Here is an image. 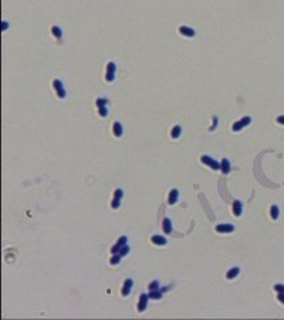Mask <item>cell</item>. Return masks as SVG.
Returning <instances> with one entry per match:
<instances>
[{
  "instance_id": "1",
  "label": "cell",
  "mask_w": 284,
  "mask_h": 320,
  "mask_svg": "<svg viewBox=\"0 0 284 320\" xmlns=\"http://www.w3.org/2000/svg\"><path fill=\"white\" fill-rule=\"evenodd\" d=\"M200 160H201V163L209 165L212 169H220V163H217L216 160H214L211 156H207V155H204V156H201Z\"/></svg>"
},
{
  "instance_id": "2",
  "label": "cell",
  "mask_w": 284,
  "mask_h": 320,
  "mask_svg": "<svg viewBox=\"0 0 284 320\" xmlns=\"http://www.w3.org/2000/svg\"><path fill=\"white\" fill-rule=\"evenodd\" d=\"M249 123H251V117H249V116H246V117H243L241 120L236 121L235 124L232 125V129L235 131V132H238V131H240L241 128H244L246 125H248Z\"/></svg>"
},
{
  "instance_id": "3",
  "label": "cell",
  "mask_w": 284,
  "mask_h": 320,
  "mask_svg": "<svg viewBox=\"0 0 284 320\" xmlns=\"http://www.w3.org/2000/svg\"><path fill=\"white\" fill-rule=\"evenodd\" d=\"M215 229H216V232H220V233H230L235 229V227L232 224H217Z\"/></svg>"
},
{
  "instance_id": "4",
  "label": "cell",
  "mask_w": 284,
  "mask_h": 320,
  "mask_svg": "<svg viewBox=\"0 0 284 320\" xmlns=\"http://www.w3.org/2000/svg\"><path fill=\"white\" fill-rule=\"evenodd\" d=\"M148 299H150V296H148L147 293H142V296H140V299H139V305H137V309H139L140 312H143L145 309Z\"/></svg>"
},
{
  "instance_id": "5",
  "label": "cell",
  "mask_w": 284,
  "mask_h": 320,
  "mask_svg": "<svg viewBox=\"0 0 284 320\" xmlns=\"http://www.w3.org/2000/svg\"><path fill=\"white\" fill-rule=\"evenodd\" d=\"M54 87L57 89V95H59L60 99L65 97V91H64V88H63V83L60 81V80H55V81H54Z\"/></svg>"
},
{
  "instance_id": "6",
  "label": "cell",
  "mask_w": 284,
  "mask_h": 320,
  "mask_svg": "<svg viewBox=\"0 0 284 320\" xmlns=\"http://www.w3.org/2000/svg\"><path fill=\"white\" fill-rule=\"evenodd\" d=\"M132 284H134V281H132L131 279H127L126 281H124L123 289H121V295H123V296H128V295H129V292H131Z\"/></svg>"
},
{
  "instance_id": "7",
  "label": "cell",
  "mask_w": 284,
  "mask_h": 320,
  "mask_svg": "<svg viewBox=\"0 0 284 320\" xmlns=\"http://www.w3.org/2000/svg\"><path fill=\"white\" fill-rule=\"evenodd\" d=\"M232 211L235 213V216H240L241 215V211H243V205H241V201L240 200H235L232 204Z\"/></svg>"
},
{
  "instance_id": "8",
  "label": "cell",
  "mask_w": 284,
  "mask_h": 320,
  "mask_svg": "<svg viewBox=\"0 0 284 320\" xmlns=\"http://www.w3.org/2000/svg\"><path fill=\"white\" fill-rule=\"evenodd\" d=\"M179 32L182 35H184V36H188V37L195 36V31H193L192 28H190V27H180Z\"/></svg>"
},
{
  "instance_id": "9",
  "label": "cell",
  "mask_w": 284,
  "mask_h": 320,
  "mask_svg": "<svg viewBox=\"0 0 284 320\" xmlns=\"http://www.w3.org/2000/svg\"><path fill=\"white\" fill-rule=\"evenodd\" d=\"M152 243L156 245H166L167 239L164 236H160V235H155V236H152Z\"/></svg>"
},
{
  "instance_id": "10",
  "label": "cell",
  "mask_w": 284,
  "mask_h": 320,
  "mask_svg": "<svg viewBox=\"0 0 284 320\" xmlns=\"http://www.w3.org/2000/svg\"><path fill=\"white\" fill-rule=\"evenodd\" d=\"M177 197H179V191H177L176 188H175V189H172V191L169 192V196H168V203H169V204H175V203L177 201Z\"/></svg>"
},
{
  "instance_id": "11",
  "label": "cell",
  "mask_w": 284,
  "mask_h": 320,
  "mask_svg": "<svg viewBox=\"0 0 284 320\" xmlns=\"http://www.w3.org/2000/svg\"><path fill=\"white\" fill-rule=\"evenodd\" d=\"M239 272H240V269L238 268V267H233V268H231L230 271L227 272V275H225V277H227L228 280H232V279H235L236 276L239 275Z\"/></svg>"
},
{
  "instance_id": "12",
  "label": "cell",
  "mask_w": 284,
  "mask_h": 320,
  "mask_svg": "<svg viewBox=\"0 0 284 320\" xmlns=\"http://www.w3.org/2000/svg\"><path fill=\"white\" fill-rule=\"evenodd\" d=\"M163 231L166 232V233H171L172 232V223L168 217H166L163 220Z\"/></svg>"
},
{
  "instance_id": "13",
  "label": "cell",
  "mask_w": 284,
  "mask_h": 320,
  "mask_svg": "<svg viewBox=\"0 0 284 320\" xmlns=\"http://www.w3.org/2000/svg\"><path fill=\"white\" fill-rule=\"evenodd\" d=\"M220 169L223 171V173H228L231 171V164L227 159H223L222 163H220Z\"/></svg>"
},
{
  "instance_id": "14",
  "label": "cell",
  "mask_w": 284,
  "mask_h": 320,
  "mask_svg": "<svg viewBox=\"0 0 284 320\" xmlns=\"http://www.w3.org/2000/svg\"><path fill=\"white\" fill-rule=\"evenodd\" d=\"M113 133H115V136H118V137H120V136L123 135V127H121V124L119 121L113 123Z\"/></svg>"
},
{
  "instance_id": "15",
  "label": "cell",
  "mask_w": 284,
  "mask_h": 320,
  "mask_svg": "<svg viewBox=\"0 0 284 320\" xmlns=\"http://www.w3.org/2000/svg\"><path fill=\"white\" fill-rule=\"evenodd\" d=\"M148 296H150V299H153V300H159V299H161V292H160V291H158V289L151 291V292L148 293Z\"/></svg>"
},
{
  "instance_id": "16",
  "label": "cell",
  "mask_w": 284,
  "mask_h": 320,
  "mask_svg": "<svg viewBox=\"0 0 284 320\" xmlns=\"http://www.w3.org/2000/svg\"><path fill=\"white\" fill-rule=\"evenodd\" d=\"M180 133H182V127H180V125H175L174 127V129H172V137L174 139H177L180 136Z\"/></svg>"
},
{
  "instance_id": "17",
  "label": "cell",
  "mask_w": 284,
  "mask_h": 320,
  "mask_svg": "<svg viewBox=\"0 0 284 320\" xmlns=\"http://www.w3.org/2000/svg\"><path fill=\"white\" fill-rule=\"evenodd\" d=\"M271 216H272V219L279 217V207L277 205H272V207H271Z\"/></svg>"
},
{
  "instance_id": "18",
  "label": "cell",
  "mask_w": 284,
  "mask_h": 320,
  "mask_svg": "<svg viewBox=\"0 0 284 320\" xmlns=\"http://www.w3.org/2000/svg\"><path fill=\"white\" fill-rule=\"evenodd\" d=\"M128 252H129V245L128 244H124V245H121V247H120V249H119L118 253H120L121 256H126Z\"/></svg>"
},
{
  "instance_id": "19",
  "label": "cell",
  "mask_w": 284,
  "mask_h": 320,
  "mask_svg": "<svg viewBox=\"0 0 284 320\" xmlns=\"http://www.w3.org/2000/svg\"><path fill=\"white\" fill-rule=\"evenodd\" d=\"M120 259H121V255L120 253H118V255H113L112 257H111V264H112V265H115V264H119L120 263Z\"/></svg>"
},
{
  "instance_id": "20",
  "label": "cell",
  "mask_w": 284,
  "mask_h": 320,
  "mask_svg": "<svg viewBox=\"0 0 284 320\" xmlns=\"http://www.w3.org/2000/svg\"><path fill=\"white\" fill-rule=\"evenodd\" d=\"M52 33L56 37H62V29L59 27H52Z\"/></svg>"
},
{
  "instance_id": "21",
  "label": "cell",
  "mask_w": 284,
  "mask_h": 320,
  "mask_svg": "<svg viewBox=\"0 0 284 320\" xmlns=\"http://www.w3.org/2000/svg\"><path fill=\"white\" fill-rule=\"evenodd\" d=\"M115 69H116L115 63H113V61H110L108 65H107V72H112V73H115Z\"/></svg>"
},
{
  "instance_id": "22",
  "label": "cell",
  "mask_w": 284,
  "mask_h": 320,
  "mask_svg": "<svg viewBox=\"0 0 284 320\" xmlns=\"http://www.w3.org/2000/svg\"><path fill=\"white\" fill-rule=\"evenodd\" d=\"M273 289L279 293H284V284H275L273 285Z\"/></svg>"
},
{
  "instance_id": "23",
  "label": "cell",
  "mask_w": 284,
  "mask_h": 320,
  "mask_svg": "<svg viewBox=\"0 0 284 320\" xmlns=\"http://www.w3.org/2000/svg\"><path fill=\"white\" fill-rule=\"evenodd\" d=\"M148 288H150L151 291H155V289H158V288H159V283L155 280V281H152L150 285H148Z\"/></svg>"
},
{
  "instance_id": "24",
  "label": "cell",
  "mask_w": 284,
  "mask_h": 320,
  "mask_svg": "<svg viewBox=\"0 0 284 320\" xmlns=\"http://www.w3.org/2000/svg\"><path fill=\"white\" fill-rule=\"evenodd\" d=\"M96 103H97V105H99V107H105L108 101H107V99H97Z\"/></svg>"
},
{
  "instance_id": "25",
  "label": "cell",
  "mask_w": 284,
  "mask_h": 320,
  "mask_svg": "<svg viewBox=\"0 0 284 320\" xmlns=\"http://www.w3.org/2000/svg\"><path fill=\"white\" fill-rule=\"evenodd\" d=\"M99 113H100V116H107V113H108L107 107H99Z\"/></svg>"
},
{
  "instance_id": "26",
  "label": "cell",
  "mask_w": 284,
  "mask_h": 320,
  "mask_svg": "<svg viewBox=\"0 0 284 320\" xmlns=\"http://www.w3.org/2000/svg\"><path fill=\"white\" fill-rule=\"evenodd\" d=\"M120 207V199H113L112 200V208L116 209V208Z\"/></svg>"
},
{
  "instance_id": "27",
  "label": "cell",
  "mask_w": 284,
  "mask_h": 320,
  "mask_svg": "<svg viewBox=\"0 0 284 320\" xmlns=\"http://www.w3.org/2000/svg\"><path fill=\"white\" fill-rule=\"evenodd\" d=\"M116 244L119 245V247H121V245H124V244H127V237L126 236H121L120 239H119V241L116 243Z\"/></svg>"
},
{
  "instance_id": "28",
  "label": "cell",
  "mask_w": 284,
  "mask_h": 320,
  "mask_svg": "<svg viewBox=\"0 0 284 320\" xmlns=\"http://www.w3.org/2000/svg\"><path fill=\"white\" fill-rule=\"evenodd\" d=\"M105 79H107L108 81H112V80L115 79V73H112V72H107V76H105Z\"/></svg>"
},
{
  "instance_id": "29",
  "label": "cell",
  "mask_w": 284,
  "mask_h": 320,
  "mask_svg": "<svg viewBox=\"0 0 284 320\" xmlns=\"http://www.w3.org/2000/svg\"><path fill=\"white\" fill-rule=\"evenodd\" d=\"M121 196H123V191H121V189H116L115 191V199H121Z\"/></svg>"
},
{
  "instance_id": "30",
  "label": "cell",
  "mask_w": 284,
  "mask_h": 320,
  "mask_svg": "<svg viewBox=\"0 0 284 320\" xmlns=\"http://www.w3.org/2000/svg\"><path fill=\"white\" fill-rule=\"evenodd\" d=\"M277 299H279V301H280V303H283V304H284V293H279V295H277Z\"/></svg>"
},
{
  "instance_id": "31",
  "label": "cell",
  "mask_w": 284,
  "mask_h": 320,
  "mask_svg": "<svg viewBox=\"0 0 284 320\" xmlns=\"http://www.w3.org/2000/svg\"><path fill=\"white\" fill-rule=\"evenodd\" d=\"M277 123H280V124H284V115H280V116L277 117Z\"/></svg>"
},
{
  "instance_id": "32",
  "label": "cell",
  "mask_w": 284,
  "mask_h": 320,
  "mask_svg": "<svg viewBox=\"0 0 284 320\" xmlns=\"http://www.w3.org/2000/svg\"><path fill=\"white\" fill-rule=\"evenodd\" d=\"M216 124H217V119H216V117H215V119H214V125H212V127H211V131H212V129H215V127H216Z\"/></svg>"
},
{
  "instance_id": "33",
  "label": "cell",
  "mask_w": 284,
  "mask_h": 320,
  "mask_svg": "<svg viewBox=\"0 0 284 320\" xmlns=\"http://www.w3.org/2000/svg\"><path fill=\"white\" fill-rule=\"evenodd\" d=\"M7 27H8V24L4 21V23H3V29H7Z\"/></svg>"
}]
</instances>
